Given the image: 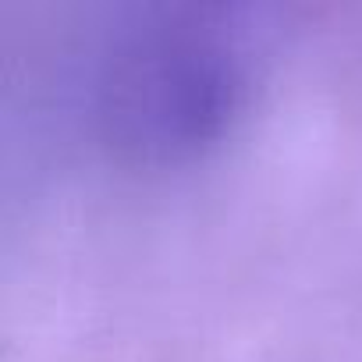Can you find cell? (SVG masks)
Segmentation results:
<instances>
[{
	"label": "cell",
	"mask_w": 362,
	"mask_h": 362,
	"mask_svg": "<svg viewBox=\"0 0 362 362\" xmlns=\"http://www.w3.org/2000/svg\"><path fill=\"white\" fill-rule=\"evenodd\" d=\"M242 86V64L221 40L192 29L156 33L110 68L103 121L132 156L181 160L228 132Z\"/></svg>",
	"instance_id": "cell-1"
}]
</instances>
